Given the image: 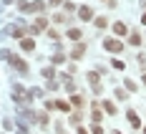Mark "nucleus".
Instances as JSON below:
<instances>
[{"instance_id": "1", "label": "nucleus", "mask_w": 146, "mask_h": 134, "mask_svg": "<svg viewBox=\"0 0 146 134\" xmlns=\"http://www.w3.org/2000/svg\"><path fill=\"white\" fill-rule=\"evenodd\" d=\"M103 48H106L108 53H121V51H123V41H121V38H106V41H103Z\"/></svg>"}, {"instance_id": "2", "label": "nucleus", "mask_w": 146, "mask_h": 134, "mask_svg": "<svg viewBox=\"0 0 146 134\" xmlns=\"http://www.w3.org/2000/svg\"><path fill=\"white\" fill-rule=\"evenodd\" d=\"M8 61L13 63V68H15V71H20V74H28V71H30L28 63H25L23 58H18V56H13V53H10V58H8Z\"/></svg>"}, {"instance_id": "3", "label": "nucleus", "mask_w": 146, "mask_h": 134, "mask_svg": "<svg viewBox=\"0 0 146 134\" xmlns=\"http://www.w3.org/2000/svg\"><path fill=\"white\" fill-rule=\"evenodd\" d=\"M113 33H116L118 38H123V36L129 33V25H126L123 20H116V23H113Z\"/></svg>"}, {"instance_id": "4", "label": "nucleus", "mask_w": 146, "mask_h": 134, "mask_svg": "<svg viewBox=\"0 0 146 134\" xmlns=\"http://www.w3.org/2000/svg\"><path fill=\"white\" fill-rule=\"evenodd\" d=\"M45 8H48V5H45L43 0H35V3H28V13H43Z\"/></svg>"}, {"instance_id": "5", "label": "nucleus", "mask_w": 146, "mask_h": 134, "mask_svg": "<svg viewBox=\"0 0 146 134\" xmlns=\"http://www.w3.org/2000/svg\"><path fill=\"white\" fill-rule=\"evenodd\" d=\"M83 56H86V46H83V43L73 46V51H71V58H73V61H78V58H83Z\"/></svg>"}, {"instance_id": "6", "label": "nucleus", "mask_w": 146, "mask_h": 134, "mask_svg": "<svg viewBox=\"0 0 146 134\" xmlns=\"http://www.w3.org/2000/svg\"><path fill=\"white\" fill-rule=\"evenodd\" d=\"M78 15H81V20H93V8L91 5H81Z\"/></svg>"}, {"instance_id": "7", "label": "nucleus", "mask_w": 146, "mask_h": 134, "mask_svg": "<svg viewBox=\"0 0 146 134\" xmlns=\"http://www.w3.org/2000/svg\"><path fill=\"white\" fill-rule=\"evenodd\" d=\"M126 117H129V121H131L133 129H139V132H141V119L136 117V111H133V109H129V111H126Z\"/></svg>"}, {"instance_id": "8", "label": "nucleus", "mask_w": 146, "mask_h": 134, "mask_svg": "<svg viewBox=\"0 0 146 134\" xmlns=\"http://www.w3.org/2000/svg\"><path fill=\"white\" fill-rule=\"evenodd\" d=\"M20 48H23L25 53H30V51H35V41H33V38H20Z\"/></svg>"}, {"instance_id": "9", "label": "nucleus", "mask_w": 146, "mask_h": 134, "mask_svg": "<svg viewBox=\"0 0 146 134\" xmlns=\"http://www.w3.org/2000/svg\"><path fill=\"white\" fill-rule=\"evenodd\" d=\"M103 111H106V114H111V117H116L118 114V109H116V104H113V101H108V99H106V101H103Z\"/></svg>"}, {"instance_id": "10", "label": "nucleus", "mask_w": 146, "mask_h": 134, "mask_svg": "<svg viewBox=\"0 0 146 134\" xmlns=\"http://www.w3.org/2000/svg\"><path fill=\"white\" fill-rule=\"evenodd\" d=\"M88 84H91V86H98V84H101V74H98V71H88Z\"/></svg>"}, {"instance_id": "11", "label": "nucleus", "mask_w": 146, "mask_h": 134, "mask_svg": "<svg viewBox=\"0 0 146 134\" xmlns=\"http://www.w3.org/2000/svg\"><path fill=\"white\" fill-rule=\"evenodd\" d=\"M40 76H43V78H48V81H50V78H53V76H56V66H45V68H40Z\"/></svg>"}, {"instance_id": "12", "label": "nucleus", "mask_w": 146, "mask_h": 134, "mask_svg": "<svg viewBox=\"0 0 146 134\" xmlns=\"http://www.w3.org/2000/svg\"><path fill=\"white\" fill-rule=\"evenodd\" d=\"M81 36H83V30H81V28H68V38H71V41H78Z\"/></svg>"}, {"instance_id": "13", "label": "nucleus", "mask_w": 146, "mask_h": 134, "mask_svg": "<svg viewBox=\"0 0 146 134\" xmlns=\"http://www.w3.org/2000/svg\"><path fill=\"white\" fill-rule=\"evenodd\" d=\"M93 25H96V28H98V30H103V28H106V25H108V20H106L103 15H101V18H93Z\"/></svg>"}, {"instance_id": "14", "label": "nucleus", "mask_w": 146, "mask_h": 134, "mask_svg": "<svg viewBox=\"0 0 146 134\" xmlns=\"http://www.w3.org/2000/svg\"><path fill=\"white\" fill-rule=\"evenodd\" d=\"M56 109H58V111H71V104L63 101V99H58V101H56Z\"/></svg>"}, {"instance_id": "15", "label": "nucleus", "mask_w": 146, "mask_h": 134, "mask_svg": "<svg viewBox=\"0 0 146 134\" xmlns=\"http://www.w3.org/2000/svg\"><path fill=\"white\" fill-rule=\"evenodd\" d=\"M50 61H53V66H58V63H63V61H66V56L58 51V53H53V58H50Z\"/></svg>"}, {"instance_id": "16", "label": "nucleus", "mask_w": 146, "mask_h": 134, "mask_svg": "<svg viewBox=\"0 0 146 134\" xmlns=\"http://www.w3.org/2000/svg\"><path fill=\"white\" fill-rule=\"evenodd\" d=\"M111 66H113L116 71H123V68H126V63H123V61H118V58H113V61H111Z\"/></svg>"}, {"instance_id": "17", "label": "nucleus", "mask_w": 146, "mask_h": 134, "mask_svg": "<svg viewBox=\"0 0 146 134\" xmlns=\"http://www.w3.org/2000/svg\"><path fill=\"white\" fill-rule=\"evenodd\" d=\"M71 104H73V106H83V96L73 94V96H71Z\"/></svg>"}, {"instance_id": "18", "label": "nucleus", "mask_w": 146, "mask_h": 134, "mask_svg": "<svg viewBox=\"0 0 146 134\" xmlns=\"http://www.w3.org/2000/svg\"><path fill=\"white\" fill-rule=\"evenodd\" d=\"M129 43H131V46H139V43H141V36H139V33H131V36H129Z\"/></svg>"}, {"instance_id": "19", "label": "nucleus", "mask_w": 146, "mask_h": 134, "mask_svg": "<svg viewBox=\"0 0 146 134\" xmlns=\"http://www.w3.org/2000/svg\"><path fill=\"white\" fill-rule=\"evenodd\" d=\"M123 86H126L129 91H139V86H136V81H131V78H126V81H123Z\"/></svg>"}, {"instance_id": "20", "label": "nucleus", "mask_w": 146, "mask_h": 134, "mask_svg": "<svg viewBox=\"0 0 146 134\" xmlns=\"http://www.w3.org/2000/svg\"><path fill=\"white\" fill-rule=\"evenodd\" d=\"M81 119H83L81 111H73V114H71V124H81Z\"/></svg>"}, {"instance_id": "21", "label": "nucleus", "mask_w": 146, "mask_h": 134, "mask_svg": "<svg viewBox=\"0 0 146 134\" xmlns=\"http://www.w3.org/2000/svg\"><path fill=\"white\" fill-rule=\"evenodd\" d=\"M91 119H93V124H101V119H103V114H101V111H98V109H96V111H93V114H91Z\"/></svg>"}, {"instance_id": "22", "label": "nucleus", "mask_w": 146, "mask_h": 134, "mask_svg": "<svg viewBox=\"0 0 146 134\" xmlns=\"http://www.w3.org/2000/svg\"><path fill=\"white\" fill-rule=\"evenodd\" d=\"M18 10H20V13H28V3H25V0H18Z\"/></svg>"}, {"instance_id": "23", "label": "nucleus", "mask_w": 146, "mask_h": 134, "mask_svg": "<svg viewBox=\"0 0 146 134\" xmlns=\"http://www.w3.org/2000/svg\"><path fill=\"white\" fill-rule=\"evenodd\" d=\"M91 134H103V127L101 124H93V127H91Z\"/></svg>"}, {"instance_id": "24", "label": "nucleus", "mask_w": 146, "mask_h": 134, "mask_svg": "<svg viewBox=\"0 0 146 134\" xmlns=\"http://www.w3.org/2000/svg\"><path fill=\"white\" fill-rule=\"evenodd\" d=\"M48 38H53V41H58V38H60V33H58V30H53V28H50V30H48Z\"/></svg>"}, {"instance_id": "25", "label": "nucleus", "mask_w": 146, "mask_h": 134, "mask_svg": "<svg viewBox=\"0 0 146 134\" xmlns=\"http://www.w3.org/2000/svg\"><path fill=\"white\" fill-rule=\"evenodd\" d=\"M53 20H56V23H66V15H63V13H56V15H53Z\"/></svg>"}, {"instance_id": "26", "label": "nucleus", "mask_w": 146, "mask_h": 134, "mask_svg": "<svg viewBox=\"0 0 146 134\" xmlns=\"http://www.w3.org/2000/svg\"><path fill=\"white\" fill-rule=\"evenodd\" d=\"M63 10H66V13H71V10H76V5H73V3H63Z\"/></svg>"}, {"instance_id": "27", "label": "nucleus", "mask_w": 146, "mask_h": 134, "mask_svg": "<svg viewBox=\"0 0 146 134\" xmlns=\"http://www.w3.org/2000/svg\"><path fill=\"white\" fill-rule=\"evenodd\" d=\"M116 99H121V101H123V99H126V91H121V89H116Z\"/></svg>"}, {"instance_id": "28", "label": "nucleus", "mask_w": 146, "mask_h": 134, "mask_svg": "<svg viewBox=\"0 0 146 134\" xmlns=\"http://www.w3.org/2000/svg\"><path fill=\"white\" fill-rule=\"evenodd\" d=\"M60 3H63V0H48V5H50V8H56V5H60Z\"/></svg>"}, {"instance_id": "29", "label": "nucleus", "mask_w": 146, "mask_h": 134, "mask_svg": "<svg viewBox=\"0 0 146 134\" xmlns=\"http://www.w3.org/2000/svg\"><path fill=\"white\" fill-rule=\"evenodd\" d=\"M76 134H88V132L83 129V127H78V129H76Z\"/></svg>"}, {"instance_id": "30", "label": "nucleus", "mask_w": 146, "mask_h": 134, "mask_svg": "<svg viewBox=\"0 0 146 134\" xmlns=\"http://www.w3.org/2000/svg\"><path fill=\"white\" fill-rule=\"evenodd\" d=\"M141 23H144V25H146V13H144V15H141Z\"/></svg>"}, {"instance_id": "31", "label": "nucleus", "mask_w": 146, "mask_h": 134, "mask_svg": "<svg viewBox=\"0 0 146 134\" xmlns=\"http://www.w3.org/2000/svg\"><path fill=\"white\" fill-rule=\"evenodd\" d=\"M141 81H144V84H146V74H144V76H141Z\"/></svg>"}, {"instance_id": "32", "label": "nucleus", "mask_w": 146, "mask_h": 134, "mask_svg": "<svg viewBox=\"0 0 146 134\" xmlns=\"http://www.w3.org/2000/svg\"><path fill=\"white\" fill-rule=\"evenodd\" d=\"M113 134H121V132H113Z\"/></svg>"}, {"instance_id": "33", "label": "nucleus", "mask_w": 146, "mask_h": 134, "mask_svg": "<svg viewBox=\"0 0 146 134\" xmlns=\"http://www.w3.org/2000/svg\"><path fill=\"white\" fill-rule=\"evenodd\" d=\"M144 134H146V127H144Z\"/></svg>"}]
</instances>
